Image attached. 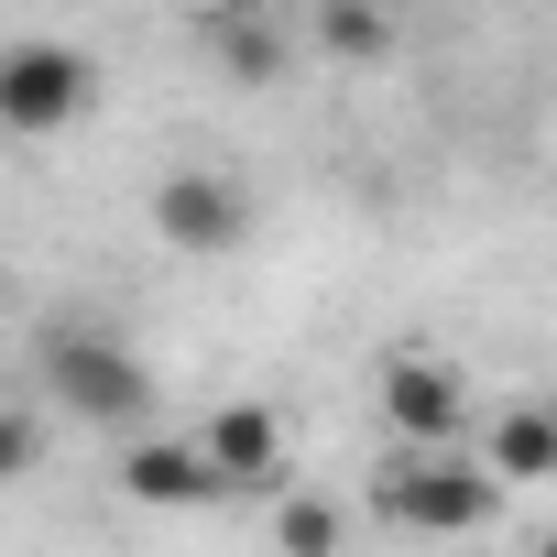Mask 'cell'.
I'll use <instances>...</instances> for the list:
<instances>
[{
  "mask_svg": "<svg viewBox=\"0 0 557 557\" xmlns=\"http://www.w3.org/2000/svg\"><path fill=\"white\" fill-rule=\"evenodd\" d=\"M273 546H285V557H339V546H350V513H339L329 492H285V513H273Z\"/></svg>",
  "mask_w": 557,
  "mask_h": 557,
  "instance_id": "11",
  "label": "cell"
},
{
  "mask_svg": "<svg viewBox=\"0 0 557 557\" xmlns=\"http://www.w3.org/2000/svg\"><path fill=\"white\" fill-rule=\"evenodd\" d=\"M186 34H197V55H208L230 88H273V77H285V23H273L262 0H240V12H197Z\"/></svg>",
  "mask_w": 557,
  "mask_h": 557,
  "instance_id": "8",
  "label": "cell"
},
{
  "mask_svg": "<svg viewBox=\"0 0 557 557\" xmlns=\"http://www.w3.org/2000/svg\"><path fill=\"white\" fill-rule=\"evenodd\" d=\"M535 557H557V524H546V535H535Z\"/></svg>",
  "mask_w": 557,
  "mask_h": 557,
  "instance_id": "13",
  "label": "cell"
},
{
  "mask_svg": "<svg viewBox=\"0 0 557 557\" xmlns=\"http://www.w3.org/2000/svg\"><path fill=\"white\" fill-rule=\"evenodd\" d=\"M197 459H208L219 503L273 492V470H285V416H273V405H219V416L197 426Z\"/></svg>",
  "mask_w": 557,
  "mask_h": 557,
  "instance_id": "6",
  "label": "cell"
},
{
  "mask_svg": "<svg viewBox=\"0 0 557 557\" xmlns=\"http://www.w3.org/2000/svg\"><path fill=\"white\" fill-rule=\"evenodd\" d=\"M121 492L153 503V513H208V503H219L197 437H121Z\"/></svg>",
  "mask_w": 557,
  "mask_h": 557,
  "instance_id": "7",
  "label": "cell"
},
{
  "mask_svg": "<svg viewBox=\"0 0 557 557\" xmlns=\"http://www.w3.org/2000/svg\"><path fill=\"white\" fill-rule=\"evenodd\" d=\"M34 372H45V405L77 416V426H143V416H153V372H143L110 329H88V318L34 329Z\"/></svg>",
  "mask_w": 557,
  "mask_h": 557,
  "instance_id": "1",
  "label": "cell"
},
{
  "mask_svg": "<svg viewBox=\"0 0 557 557\" xmlns=\"http://www.w3.org/2000/svg\"><path fill=\"white\" fill-rule=\"evenodd\" d=\"M307 45H318L329 66H372V55H394V12H361V0H329V12L307 23Z\"/></svg>",
  "mask_w": 557,
  "mask_h": 557,
  "instance_id": "10",
  "label": "cell"
},
{
  "mask_svg": "<svg viewBox=\"0 0 557 557\" xmlns=\"http://www.w3.org/2000/svg\"><path fill=\"white\" fill-rule=\"evenodd\" d=\"M481 470H492L503 492L557 481V405H503V416H492V437H481Z\"/></svg>",
  "mask_w": 557,
  "mask_h": 557,
  "instance_id": "9",
  "label": "cell"
},
{
  "mask_svg": "<svg viewBox=\"0 0 557 557\" xmlns=\"http://www.w3.org/2000/svg\"><path fill=\"white\" fill-rule=\"evenodd\" d=\"M492 513H503V481L459 448H405L383 470V524H405V535H481Z\"/></svg>",
  "mask_w": 557,
  "mask_h": 557,
  "instance_id": "3",
  "label": "cell"
},
{
  "mask_svg": "<svg viewBox=\"0 0 557 557\" xmlns=\"http://www.w3.org/2000/svg\"><path fill=\"white\" fill-rule=\"evenodd\" d=\"M372 405H383V426H394L405 448H448V437L470 426V383H459V372H448V350H426V339L383 350Z\"/></svg>",
  "mask_w": 557,
  "mask_h": 557,
  "instance_id": "5",
  "label": "cell"
},
{
  "mask_svg": "<svg viewBox=\"0 0 557 557\" xmlns=\"http://www.w3.org/2000/svg\"><path fill=\"white\" fill-rule=\"evenodd\" d=\"M99 99V55L66 45V34H23V45H0V132H23V143H55L77 132Z\"/></svg>",
  "mask_w": 557,
  "mask_h": 557,
  "instance_id": "2",
  "label": "cell"
},
{
  "mask_svg": "<svg viewBox=\"0 0 557 557\" xmlns=\"http://www.w3.org/2000/svg\"><path fill=\"white\" fill-rule=\"evenodd\" d=\"M153 240L186 251V262H230V251L251 240V186H240L230 164H175V175H153Z\"/></svg>",
  "mask_w": 557,
  "mask_h": 557,
  "instance_id": "4",
  "label": "cell"
},
{
  "mask_svg": "<svg viewBox=\"0 0 557 557\" xmlns=\"http://www.w3.org/2000/svg\"><path fill=\"white\" fill-rule=\"evenodd\" d=\"M45 470V405H0V492Z\"/></svg>",
  "mask_w": 557,
  "mask_h": 557,
  "instance_id": "12",
  "label": "cell"
}]
</instances>
